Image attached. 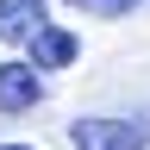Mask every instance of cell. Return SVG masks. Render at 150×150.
<instances>
[{
	"label": "cell",
	"mask_w": 150,
	"mask_h": 150,
	"mask_svg": "<svg viewBox=\"0 0 150 150\" xmlns=\"http://www.w3.org/2000/svg\"><path fill=\"white\" fill-rule=\"evenodd\" d=\"M69 144L75 150H144L150 144V112H131V119H106V112L75 119L69 125Z\"/></svg>",
	"instance_id": "1"
},
{
	"label": "cell",
	"mask_w": 150,
	"mask_h": 150,
	"mask_svg": "<svg viewBox=\"0 0 150 150\" xmlns=\"http://www.w3.org/2000/svg\"><path fill=\"white\" fill-rule=\"evenodd\" d=\"M38 100H44L38 63H0V112H31Z\"/></svg>",
	"instance_id": "2"
},
{
	"label": "cell",
	"mask_w": 150,
	"mask_h": 150,
	"mask_svg": "<svg viewBox=\"0 0 150 150\" xmlns=\"http://www.w3.org/2000/svg\"><path fill=\"white\" fill-rule=\"evenodd\" d=\"M44 25H50L44 0H0V38H6V44H31Z\"/></svg>",
	"instance_id": "3"
},
{
	"label": "cell",
	"mask_w": 150,
	"mask_h": 150,
	"mask_svg": "<svg viewBox=\"0 0 150 150\" xmlns=\"http://www.w3.org/2000/svg\"><path fill=\"white\" fill-rule=\"evenodd\" d=\"M25 50H31V63H38V69H69L81 44H75V31H63V25H44V31L25 44Z\"/></svg>",
	"instance_id": "4"
},
{
	"label": "cell",
	"mask_w": 150,
	"mask_h": 150,
	"mask_svg": "<svg viewBox=\"0 0 150 150\" xmlns=\"http://www.w3.org/2000/svg\"><path fill=\"white\" fill-rule=\"evenodd\" d=\"M69 6L81 13V19H131L144 0H69Z\"/></svg>",
	"instance_id": "5"
},
{
	"label": "cell",
	"mask_w": 150,
	"mask_h": 150,
	"mask_svg": "<svg viewBox=\"0 0 150 150\" xmlns=\"http://www.w3.org/2000/svg\"><path fill=\"white\" fill-rule=\"evenodd\" d=\"M0 150H31V144H0Z\"/></svg>",
	"instance_id": "6"
}]
</instances>
